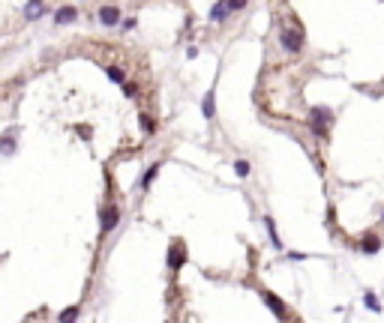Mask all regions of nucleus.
I'll use <instances>...</instances> for the list:
<instances>
[{"instance_id": "nucleus-1", "label": "nucleus", "mask_w": 384, "mask_h": 323, "mask_svg": "<svg viewBox=\"0 0 384 323\" xmlns=\"http://www.w3.org/2000/svg\"><path fill=\"white\" fill-rule=\"evenodd\" d=\"M309 123H312L315 138H327V129H330V123H333V111L330 108L315 105L312 111H309Z\"/></svg>"}, {"instance_id": "nucleus-2", "label": "nucleus", "mask_w": 384, "mask_h": 323, "mask_svg": "<svg viewBox=\"0 0 384 323\" xmlns=\"http://www.w3.org/2000/svg\"><path fill=\"white\" fill-rule=\"evenodd\" d=\"M280 42L288 54H297L303 48V30L300 27H280Z\"/></svg>"}, {"instance_id": "nucleus-3", "label": "nucleus", "mask_w": 384, "mask_h": 323, "mask_svg": "<svg viewBox=\"0 0 384 323\" xmlns=\"http://www.w3.org/2000/svg\"><path fill=\"white\" fill-rule=\"evenodd\" d=\"M234 9H231V3L228 0H216L213 6H210V21H216V24H222L228 15H231Z\"/></svg>"}, {"instance_id": "nucleus-4", "label": "nucleus", "mask_w": 384, "mask_h": 323, "mask_svg": "<svg viewBox=\"0 0 384 323\" xmlns=\"http://www.w3.org/2000/svg\"><path fill=\"white\" fill-rule=\"evenodd\" d=\"M120 221V210L117 206H105L102 210V234H111Z\"/></svg>"}, {"instance_id": "nucleus-5", "label": "nucleus", "mask_w": 384, "mask_h": 323, "mask_svg": "<svg viewBox=\"0 0 384 323\" xmlns=\"http://www.w3.org/2000/svg\"><path fill=\"white\" fill-rule=\"evenodd\" d=\"M183 263H186V249H183L180 242H174V245L168 249V267H171V270H180Z\"/></svg>"}, {"instance_id": "nucleus-6", "label": "nucleus", "mask_w": 384, "mask_h": 323, "mask_svg": "<svg viewBox=\"0 0 384 323\" xmlns=\"http://www.w3.org/2000/svg\"><path fill=\"white\" fill-rule=\"evenodd\" d=\"M117 21H120V9H117V6H102V9H99V24L114 27Z\"/></svg>"}, {"instance_id": "nucleus-7", "label": "nucleus", "mask_w": 384, "mask_h": 323, "mask_svg": "<svg viewBox=\"0 0 384 323\" xmlns=\"http://www.w3.org/2000/svg\"><path fill=\"white\" fill-rule=\"evenodd\" d=\"M54 21H57V24H72V21H78V9H75V6H60V9L54 12Z\"/></svg>"}, {"instance_id": "nucleus-8", "label": "nucleus", "mask_w": 384, "mask_h": 323, "mask_svg": "<svg viewBox=\"0 0 384 323\" xmlns=\"http://www.w3.org/2000/svg\"><path fill=\"white\" fill-rule=\"evenodd\" d=\"M261 299L267 302V308H270V311H273L276 317H285V306H282V299H276V296H273L270 290H264V293H261Z\"/></svg>"}, {"instance_id": "nucleus-9", "label": "nucleus", "mask_w": 384, "mask_h": 323, "mask_svg": "<svg viewBox=\"0 0 384 323\" xmlns=\"http://www.w3.org/2000/svg\"><path fill=\"white\" fill-rule=\"evenodd\" d=\"M201 111H204V117H207V120H213V117H216V93H213V90H207V93H204Z\"/></svg>"}, {"instance_id": "nucleus-10", "label": "nucleus", "mask_w": 384, "mask_h": 323, "mask_svg": "<svg viewBox=\"0 0 384 323\" xmlns=\"http://www.w3.org/2000/svg\"><path fill=\"white\" fill-rule=\"evenodd\" d=\"M42 12H45V3H42V0H30V3L24 6V18H27V21H36Z\"/></svg>"}, {"instance_id": "nucleus-11", "label": "nucleus", "mask_w": 384, "mask_h": 323, "mask_svg": "<svg viewBox=\"0 0 384 323\" xmlns=\"http://www.w3.org/2000/svg\"><path fill=\"white\" fill-rule=\"evenodd\" d=\"M156 174H159V162H156V165H150V168H147V174L141 177V192H147V188L153 186V180H156Z\"/></svg>"}, {"instance_id": "nucleus-12", "label": "nucleus", "mask_w": 384, "mask_h": 323, "mask_svg": "<svg viewBox=\"0 0 384 323\" xmlns=\"http://www.w3.org/2000/svg\"><path fill=\"white\" fill-rule=\"evenodd\" d=\"M360 249H363V252H366V255H375V252H378V249H381V239L375 237V234H369V237L363 239V245H360Z\"/></svg>"}, {"instance_id": "nucleus-13", "label": "nucleus", "mask_w": 384, "mask_h": 323, "mask_svg": "<svg viewBox=\"0 0 384 323\" xmlns=\"http://www.w3.org/2000/svg\"><path fill=\"white\" fill-rule=\"evenodd\" d=\"M15 150H18L15 138H9V135H3V138H0V153H3V156H12Z\"/></svg>"}, {"instance_id": "nucleus-14", "label": "nucleus", "mask_w": 384, "mask_h": 323, "mask_svg": "<svg viewBox=\"0 0 384 323\" xmlns=\"http://www.w3.org/2000/svg\"><path fill=\"white\" fill-rule=\"evenodd\" d=\"M264 224H267V234H270V242H273L276 249H282V242H280V234H276V221L270 219V216H264Z\"/></svg>"}, {"instance_id": "nucleus-15", "label": "nucleus", "mask_w": 384, "mask_h": 323, "mask_svg": "<svg viewBox=\"0 0 384 323\" xmlns=\"http://www.w3.org/2000/svg\"><path fill=\"white\" fill-rule=\"evenodd\" d=\"M105 75H108L111 81H117V84H123V69H120V66H108V69H105Z\"/></svg>"}, {"instance_id": "nucleus-16", "label": "nucleus", "mask_w": 384, "mask_h": 323, "mask_svg": "<svg viewBox=\"0 0 384 323\" xmlns=\"http://www.w3.org/2000/svg\"><path fill=\"white\" fill-rule=\"evenodd\" d=\"M363 302H366L369 311H381V302H378V296H375V293H366V296H363Z\"/></svg>"}, {"instance_id": "nucleus-17", "label": "nucleus", "mask_w": 384, "mask_h": 323, "mask_svg": "<svg viewBox=\"0 0 384 323\" xmlns=\"http://www.w3.org/2000/svg\"><path fill=\"white\" fill-rule=\"evenodd\" d=\"M234 174H237V177H249V162H246V159H237V162H234Z\"/></svg>"}, {"instance_id": "nucleus-18", "label": "nucleus", "mask_w": 384, "mask_h": 323, "mask_svg": "<svg viewBox=\"0 0 384 323\" xmlns=\"http://www.w3.org/2000/svg\"><path fill=\"white\" fill-rule=\"evenodd\" d=\"M75 317H78V308H66V311H63L57 320H75Z\"/></svg>"}, {"instance_id": "nucleus-19", "label": "nucleus", "mask_w": 384, "mask_h": 323, "mask_svg": "<svg viewBox=\"0 0 384 323\" xmlns=\"http://www.w3.org/2000/svg\"><path fill=\"white\" fill-rule=\"evenodd\" d=\"M141 126H144V132H153L156 126H153V120L147 117V114H141Z\"/></svg>"}, {"instance_id": "nucleus-20", "label": "nucleus", "mask_w": 384, "mask_h": 323, "mask_svg": "<svg viewBox=\"0 0 384 323\" xmlns=\"http://www.w3.org/2000/svg\"><path fill=\"white\" fill-rule=\"evenodd\" d=\"M120 27L123 30H132V27H135V18H120Z\"/></svg>"}, {"instance_id": "nucleus-21", "label": "nucleus", "mask_w": 384, "mask_h": 323, "mask_svg": "<svg viewBox=\"0 0 384 323\" xmlns=\"http://www.w3.org/2000/svg\"><path fill=\"white\" fill-rule=\"evenodd\" d=\"M228 3H231V9H243L246 6V0H228Z\"/></svg>"}, {"instance_id": "nucleus-22", "label": "nucleus", "mask_w": 384, "mask_h": 323, "mask_svg": "<svg viewBox=\"0 0 384 323\" xmlns=\"http://www.w3.org/2000/svg\"><path fill=\"white\" fill-rule=\"evenodd\" d=\"M381 219H384V216H381Z\"/></svg>"}]
</instances>
